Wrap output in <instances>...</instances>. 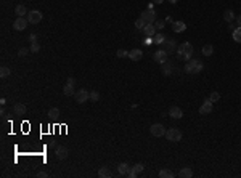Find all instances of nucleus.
Wrapping results in <instances>:
<instances>
[{"mask_svg":"<svg viewBox=\"0 0 241 178\" xmlns=\"http://www.w3.org/2000/svg\"><path fill=\"white\" fill-rule=\"evenodd\" d=\"M161 71H162L164 76H171V74H172V63H171V61L161 63Z\"/></svg>","mask_w":241,"mask_h":178,"instance_id":"obj_16","label":"nucleus"},{"mask_svg":"<svg viewBox=\"0 0 241 178\" xmlns=\"http://www.w3.org/2000/svg\"><path fill=\"white\" fill-rule=\"evenodd\" d=\"M118 172L121 173V175H129V172H130V167L129 165H127V164H119V165H118Z\"/></svg>","mask_w":241,"mask_h":178,"instance_id":"obj_23","label":"nucleus"},{"mask_svg":"<svg viewBox=\"0 0 241 178\" xmlns=\"http://www.w3.org/2000/svg\"><path fill=\"white\" fill-rule=\"evenodd\" d=\"M169 116L174 117V119H182L183 117V111L178 106H172L171 109H169Z\"/></svg>","mask_w":241,"mask_h":178,"instance_id":"obj_13","label":"nucleus"},{"mask_svg":"<svg viewBox=\"0 0 241 178\" xmlns=\"http://www.w3.org/2000/svg\"><path fill=\"white\" fill-rule=\"evenodd\" d=\"M141 56H143V51H141L140 48H135V50H130V51H129V58H130L132 61H140Z\"/></svg>","mask_w":241,"mask_h":178,"instance_id":"obj_14","label":"nucleus"},{"mask_svg":"<svg viewBox=\"0 0 241 178\" xmlns=\"http://www.w3.org/2000/svg\"><path fill=\"white\" fill-rule=\"evenodd\" d=\"M166 138L172 143H177L182 140V132L178 128H169V130H166Z\"/></svg>","mask_w":241,"mask_h":178,"instance_id":"obj_3","label":"nucleus"},{"mask_svg":"<svg viewBox=\"0 0 241 178\" xmlns=\"http://www.w3.org/2000/svg\"><path fill=\"white\" fill-rule=\"evenodd\" d=\"M154 26H156V29H158V31H161V29H164V21H158V19H156Z\"/></svg>","mask_w":241,"mask_h":178,"instance_id":"obj_36","label":"nucleus"},{"mask_svg":"<svg viewBox=\"0 0 241 178\" xmlns=\"http://www.w3.org/2000/svg\"><path fill=\"white\" fill-rule=\"evenodd\" d=\"M162 44H164V50L167 51V55L177 51V45H175V42H174L172 39H167V37H166V40H164Z\"/></svg>","mask_w":241,"mask_h":178,"instance_id":"obj_11","label":"nucleus"},{"mask_svg":"<svg viewBox=\"0 0 241 178\" xmlns=\"http://www.w3.org/2000/svg\"><path fill=\"white\" fill-rule=\"evenodd\" d=\"M66 84H69V85H76V80H74V77H69Z\"/></svg>","mask_w":241,"mask_h":178,"instance_id":"obj_41","label":"nucleus"},{"mask_svg":"<svg viewBox=\"0 0 241 178\" xmlns=\"http://www.w3.org/2000/svg\"><path fill=\"white\" fill-rule=\"evenodd\" d=\"M118 56H119V58H125V56H129V51H125V50H118Z\"/></svg>","mask_w":241,"mask_h":178,"instance_id":"obj_37","label":"nucleus"},{"mask_svg":"<svg viewBox=\"0 0 241 178\" xmlns=\"http://www.w3.org/2000/svg\"><path fill=\"white\" fill-rule=\"evenodd\" d=\"M8 76H10V67L2 66V67H0V77L5 79V77H8Z\"/></svg>","mask_w":241,"mask_h":178,"instance_id":"obj_30","label":"nucleus"},{"mask_svg":"<svg viewBox=\"0 0 241 178\" xmlns=\"http://www.w3.org/2000/svg\"><path fill=\"white\" fill-rule=\"evenodd\" d=\"M29 42H31V44H36V42H37V35H36V34H31V35H29Z\"/></svg>","mask_w":241,"mask_h":178,"instance_id":"obj_39","label":"nucleus"},{"mask_svg":"<svg viewBox=\"0 0 241 178\" xmlns=\"http://www.w3.org/2000/svg\"><path fill=\"white\" fill-rule=\"evenodd\" d=\"M29 50H31L32 53H37V51L40 50V45H39V44L36 42V44H32V45H31V48H29Z\"/></svg>","mask_w":241,"mask_h":178,"instance_id":"obj_38","label":"nucleus"},{"mask_svg":"<svg viewBox=\"0 0 241 178\" xmlns=\"http://www.w3.org/2000/svg\"><path fill=\"white\" fill-rule=\"evenodd\" d=\"M153 60L156 61V63H164V61H167V51L166 50H156L154 51V55H153Z\"/></svg>","mask_w":241,"mask_h":178,"instance_id":"obj_9","label":"nucleus"},{"mask_svg":"<svg viewBox=\"0 0 241 178\" xmlns=\"http://www.w3.org/2000/svg\"><path fill=\"white\" fill-rule=\"evenodd\" d=\"M212 53H214V47H212L211 44H207V45L203 47V55H204V56H211Z\"/></svg>","mask_w":241,"mask_h":178,"instance_id":"obj_28","label":"nucleus"},{"mask_svg":"<svg viewBox=\"0 0 241 178\" xmlns=\"http://www.w3.org/2000/svg\"><path fill=\"white\" fill-rule=\"evenodd\" d=\"M211 113H212V101L211 100H206L201 104V107H200V114L206 116V114H211Z\"/></svg>","mask_w":241,"mask_h":178,"instance_id":"obj_12","label":"nucleus"},{"mask_svg":"<svg viewBox=\"0 0 241 178\" xmlns=\"http://www.w3.org/2000/svg\"><path fill=\"white\" fill-rule=\"evenodd\" d=\"M233 40L235 42H238V44H241V26L239 27H236V29H233Z\"/></svg>","mask_w":241,"mask_h":178,"instance_id":"obj_25","label":"nucleus"},{"mask_svg":"<svg viewBox=\"0 0 241 178\" xmlns=\"http://www.w3.org/2000/svg\"><path fill=\"white\" fill-rule=\"evenodd\" d=\"M98 100H100V93H98V92H90V101H93V103H96Z\"/></svg>","mask_w":241,"mask_h":178,"instance_id":"obj_34","label":"nucleus"},{"mask_svg":"<svg viewBox=\"0 0 241 178\" xmlns=\"http://www.w3.org/2000/svg\"><path fill=\"white\" fill-rule=\"evenodd\" d=\"M58 116H60V109L58 107H52L48 111V117L50 119H58Z\"/></svg>","mask_w":241,"mask_h":178,"instance_id":"obj_29","label":"nucleus"},{"mask_svg":"<svg viewBox=\"0 0 241 178\" xmlns=\"http://www.w3.org/2000/svg\"><path fill=\"white\" fill-rule=\"evenodd\" d=\"M13 113H15L16 116H24L26 114V106L23 103H16L15 106H13Z\"/></svg>","mask_w":241,"mask_h":178,"instance_id":"obj_18","label":"nucleus"},{"mask_svg":"<svg viewBox=\"0 0 241 178\" xmlns=\"http://www.w3.org/2000/svg\"><path fill=\"white\" fill-rule=\"evenodd\" d=\"M159 176H161V178H174L175 173L171 172V170H167V169H162V170L159 172Z\"/></svg>","mask_w":241,"mask_h":178,"instance_id":"obj_26","label":"nucleus"},{"mask_svg":"<svg viewBox=\"0 0 241 178\" xmlns=\"http://www.w3.org/2000/svg\"><path fill=\"white\" fill-rule=\"evenodd\" d=\"M143 172V165L141 164H137V165H134V167H130V172H129V175L127 176H130V178H135L138 173H141Z\"/></svg>","mask_w":241,"mask_h":178,"instance_id":"obj_17","label":"nucleus"},{"mask_svg":"<svg viewBox=\"0 0 241 178\" xmlns=\"http://www.w3.org/2000/svg\"><path fill=\"white\" fill-rule=\"evenodd\" d=\"M178 176H180V178H191V176H193V170H191L190 167H185V169H182V170L178 172Z\"/></svg>","mask_w":241,"mask_h":178,"instance_id":"obj_20","label":"nucleus"},{"mask_svg":"<svg viewBox=\"0 0 241 178\" xmlns=\"http://www.w3.org/2000/svg\"><path fill=\"white\" fill-rule=\"evenodd\" d=\"M150 132H151V135L153 136H164L166 135V128H164V125H161V124H154V125H151V128H150Z\"/></svg>","mask_w":241,"mask_h":178,"instance_id":"obj_8","label":"nucleus"},{"mask_svg":"<svg viewBox=\"0 0 241 178\" xmlns=\"http://www.w3.org/2000/svg\"><path fill=\"white\" fill-rule=\"evenodd\" d=\"M48 146H50V148H55V149H56V141H50V143H48Z\"/></svg>","mask_w":241,"mask_h":178,"instance_id":"obj_42","label":"nucleus"},{"mask_svg":"<svg viewBox=\"0 0 241 178\" xmlns=\"http://www.w3.org/2000/svg\"><path fill=\"white\" fill-rule=\"evenodd\" d=\"M74 98H76V101L79 103V104H82V103H87V100H90V92H87V90H77L76 93H74Z\"/></svg>","mask_w":241,"mask_h":178,"instance_id":"obj_5","label":"nucleus"},{"mask_svg":"<svg viewBox=\"0 0 241 178\" xmlns=\"http://www.w3.org/2000/svg\"><path fill=\"white\" fill-rule=\"evenodd\" d=\"M47 176H48L47 172H39V173H37V178H47Z\"/></svg>","mask_w":241,"mask_h":178,"instance_id":"obj_40","label":"nucleus"},{"mask_svg":"<svg viewBox=\"0 0 241 178\" xmlns=\"http://www.w3.org/2000/svg\"><path fill=\"white\" fill-rule=\"evenodd\" d=\"M27 24H29L27 18H24V16H18V18L15 19V23H13V29H15V31H24L26 27H27Z\"/></svg>","mask_w":241,"mask_h":178,"instance_id":"obj_6","label":"nucleus"},{"mask_svg":"<svg viewBox=\"0 0 241 178\" xmlns=\"http://www.w3.org/2000/svg\"><path fill=\"white\" fill-rule=\"evenodd\" d=\"M187 29V24L183 23V21H175L174 24H172V31L174 32H183Z\"/></svg>","mask_w":241,"mask_h":178,"instance_id":"obj_19","label":"nucleus"},{"mask_svg":"<svg viewBox=\"0 0 241 178\" xmlns=\"http://www.w3.org/2000/svg\"><path fill=\"white\" fill-rule=\"evenodd\" d=\"M203 67H204V64L200 60H190L185 64V72L187 74H200L203 71Z\"/></svg>","mask_w":241,"mask_h":178,"instance_id":"obj_2","label":"nucleus"},{"mask_svg":"<svg viewBox=\"0 0 241 178\" xmlns=\"http://www.w3.org/2000/svg\"><path fill=\"white\" fill-rule=\"evenodd\" d=\"M177 55H178V58L185 60V61H190L191 55H193V45H191L190 42H183V44H180L178 48H177Z\"/></svg>","mask_w":241,"mask_h":178,"instance_id":"obj_1","label":"nucleus"},{"mask_svg":"<svg viewBox=\"0 0 241 178\" xmlns=\"http://www.w3.org/2000/svg\"><path fill=\"white\" fill-rule=\"evenodd\" d=\"M143 34H145L146 37H154V35H156V26H154V23H150V24L145 26Z\"/></svg>","mask_w":241,"mask_h":178,"instance_id":"obj_15","label":"nucleus"},{"mask_svg":"<svg viewBox=\"0 0 241 178\" xmlns=\"http://www.w3.org/2000/svg\"><path fill=\"white\" fill-rule=\"evenodd\" d=\"M140 18L143 19L146 24H150V23H156V11L148 8V10H145V11H141Z\"/></svg>","mask_w":241,"mask_h":178,"instance_id":"obj_4","label":"nucleus"},{"mask_svg":"<svg viewBox=\"0 0 241 178\" xmlns=\"http://www.w3.org/2000/svg\"><path fill=\"white\" fill-rule=\"evenodd\" d=\"M164 40H166V37H164L162 34H156V35H154V39H153V42H154V44H158V45H161V44L164 42Z\"/></svg>","mask_w":241,"mask_h":178,"instance_id":"obj_31","label":"nucleus"},{"mask_svg":"<svg viewBox=\"0 0 241 178\" xmlns=\"http://www.w3.org/2000/svg\"><path fill=\"white\" fill-rule=\"evenodd\" d=\"M223 19H225L227 23H232V21L235 19L233 11H232V10H225V11H223Z\"/></svg>","mask_w":241,"mask_h":178,"instance_id":"obj_24","label":"nucleus"},{"mask_svg":"<svg viewBox=\"0 0 241 178\" xmlns=\"http://www.w3.org/2000/svg\"><path fill=\"white\" fill-rule=\"evenodd\" d=\"M98 176H100V178H111L112 173L109 172L108 167H100V170H98Z\"/></svg>","mask_w":241,"mask_h":178,"instance_id":"obj_21","label":"nucleus"},{"mask_svg":"<svg viewBox=\"0 0 241 178\" xmlns=\"http://www.w3.org/2000/svg\"><path fill=\"white\" fill-rule=\"evenodd\" d=\"M27 21H29V24H37L42 21V13L39 10H32L27 13Z\"/></svg>","mask_w":241,"mask_h":178,"instance_id":"obj_7","label":"nucleus"},{"mask_svg":"<svg viewBox=\"0 0 241 178\" xmlns=\"http://www.w3.org/2000/svg\"><path fill=\"white\" fill-rule=\"evenodd\" d=\"M63 93L66 95V97H71V95H74V85L66 84V85L63 87Z\"/></svg>","mask_w":241,"mask_h":178,"instance_id":"obj_27","label":"nucleus"},{"mask_svg":"<svg viewBox=\"0 0 241 178\" xmlns=\"http://www.w3.org/2000/svg\"><path fill=\"white\" fill-rule=\"evenodd\" d=\"M55 154H56V157H58L60 160H64V159H68V156H69V149H68L66 146H56Z\"/></svg>","mask_w":241,"mask_h":178,"instance_id":"obj_10","label":"nucleus"},{"mask_svg":"<svg viewBox=\"0 0 241 178\" xmlns=\"http://www.w3.org/2000/svg\"><path fill=\"white\" fill-rule=\"evenodd\" d=\"M209 100H211L212 103H217V101L220 100V95H219L217 92H212V93L209 95Z\"/></svg>","mask_w":241,"mask_h":178,"instance_id":"obj_32","label":"nucleus"},{"mask_svg":"<svg viewBox=\"0 0 241 178\" xmlns=\"http://www.w3.org/2000/svg\"><path fill=\"white\" fill-rule=\"evenodd\" d=\"M169 2H171V3H177V2H178V0H169Z\"/></svg>","mask_w":241,"mask_h":178,"instance_id":"obj_45","label":"nucleus"},{"mask_svg":"<svg viewBox=\"0 0 241 178\" xmlns=\"http://www.w3.org/2000/svg\"><path fill=\"white\" fill-rule=\"evenodd\" d=\"M153 2H154V3H162L164 0H153Z\"/></svg>","mask_w":241,"mask_h":178,"instance_id":"obj_44","label":"nucleus"},{"mask_svg":"<svg viewBox=\"0 0 241 178\" xmlns=\"http://www.w3.org/2000/svg\"><path fill=\"white\" fill-rule=\"evenodd\" d=\"M236 23H238V26H241V15L236 18Z\"/></svg>","mask_w":241,"mask_h":178,"instance_id":"obj_43","label":"nucleus"},{"mask_svg":"<svg viewBox=\"0 0 241 178\" xmlns=\"http://www.w3.org/2000/svg\"><path fill=\"white\" fill-rule=\"evenodd\" d=\"M135 26H137V29H141V31H143V29H145V26H146V23L141 19V18H138V19L135 21Z\"/></svg>","mask_w":241,"mask_h":178,"instance_id":"obj_33","label":"nucleus"},{"mask_svg":"<svg viewBox=\"0 0 241 178\" xmlns=\"http://www.w3.org/2000/svg\"><path fill=\"white\" fill-rule=\"evenodd\" d=\"M15 13H16V16H27V8L24 7V5H16V8H15Z\"/></svg>","mask_w":241,"mask_h":178,"instance_id":"obj_22","label":"nucleus"},{"mask_svg":"<svg viewBox=\"0 0 241 178\" xmlns=\"http://www.w3.org/2000/svg\"><path fill=\"white\" fill-rule=\"evenodd\" d=\"M29 51H31V50H27V48H19V51H18V56H21V58H23V56H26V55L29 53Z\"/></svg>","mask_w":241,"mask_h":178,"instance_id":"obj_35","label":"nucleus"}]
</instances>
